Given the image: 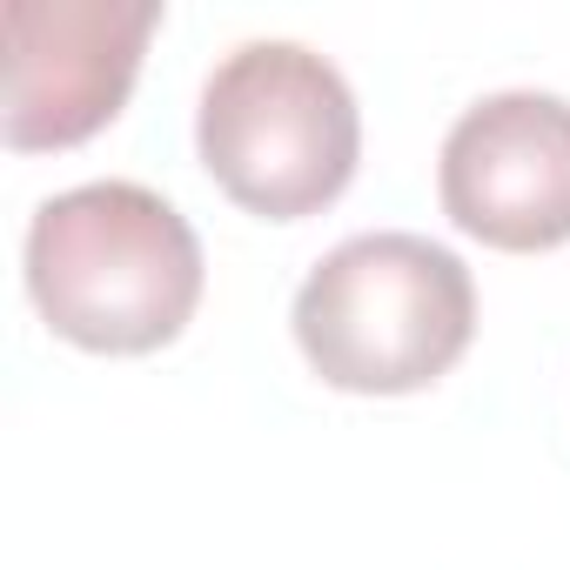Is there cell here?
<instances>
[{
	"label": "cell",
	"instance_id": "obj_1",
	"mask_svg": "<svg viewBox=\"0 0 570 570\" xmlns=\"http://www.w3.org/2000/svg\"><path fill=\"white\" fill-rule=\"evenodd\" d=\"M28 296L75 350L148 356L202 303V235L141 181L61 188L28 222Z\"/></svg>",
	"mask_w": 570,
	"mask_h": 570
},
{
	"label": "cell",
	"instance_id": "obj_2",
	"mask_svg": "<svg viewBox=\"0 0 570 570\" xmlns=\"http://www.w3.org/2000/svg\"><path fill=\"white\" fill-rule=\"evenodd\" d=\"M289 323L330 390L410 396L470 350L476 282L456 248L416 228H370L303 275Z\"/></svg>",
	"mask_w": 570,
	"mask_h": 570
},
{
	"label": "cell",
	"instance_id": "obj_3",
	"mask_svg": "<svg viewBox=\"0 0 570 570\" xmlns=\"http://www.w3.org/2000/svg\"><path fill=\"white\" fill-rule=\"evenodd\" d=\"M195 148L228 202L268 222H303L350 188L363 115L330 55L303 41H242L202 88Z\"/></svg>",
	"mask_w": 570,
	"mask_h": 570
},
{
	"label": "cell",
	"instance_id": "obj_4",
	"mask_svg": "<svg viewBox=\"0 0 570 570\" xmlns=\"http://www.w3.org/2000/svg\"><path fill=\"white\" fill-rule=\"evenodd\" d=\"M8 148H75L101 135L161 28L155 0H8Z\"/></svg>",
	"mask_w": 570,
	"mask_h": 570
},
{
	"label": "cell",
	"instance_id": "obj_5",
	"mask_svg": "<svg viewBox=\"0 0 570 570\" xmlns=\"http://www.w3.org/2000/svg\"><path fill=\"white\" fill-rule=\"evenodd\" d=\"M443 215L510 255L570 242V101L503 88L470 101L436 155Z\"/></svg>",
	"mask_w": 570,
	"mask_h": 570
}]
</instances>
